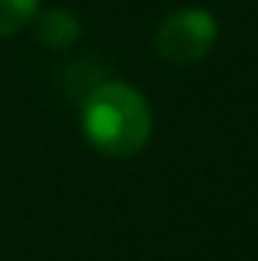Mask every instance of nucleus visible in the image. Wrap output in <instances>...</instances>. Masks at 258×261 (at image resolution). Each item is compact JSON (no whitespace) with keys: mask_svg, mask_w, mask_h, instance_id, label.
<instances>
[{"mask_svg":"<svg viewBox=\"0 0 258 261\" xmlns=\"http://www.w3.org/2000/svg\"><path fill=\"white\" fill-rule=\"evenodd\" d=\"M80 129L99 155L129 159L142 152L152 136V109L136 86L106 80L86 93L80 106Z\"/></svg>","mask_w":258,"mask_h":261,"instance_id":"f257e3e1","label":"nucleus"},{"mask_svg":"<svg viewBox=\"0 0 258 261\" xmlns=\"http://www.w3.org/2000/svg\"><path fill=\"white\" fill-rule=\"evenodd\" d=\"M219 40V20L205 7H179L156 27L152 50L162 63L172 66H195L212 53Z\"/></svg>","mask_w":258,"mask_h":261,"instance_id":"f03ea898","label":"nucleus"},{"mask_svg":"<svg viewBox=\"0 0 258 261\" xmlns=\"http://www.w3.org/2000/svg\"><path fill=\"white\" fill-rule=\"evenodd\" d=\"M40 13V0H0V37H13Z\"/></svg>","mask_w":258,"mask_h":261,"instance_id":"20e7f679","label":"nucleus"},{"mask_svg":"<svg viewBox=\"0 0 258 261\" xmlns=\"http://www.w3.org/2000/svg\"><path fill=\"white\" fill-rule=\"evenodd\" d=\"M37 40L43 46H50V50H70L73 43L80 40V20L73 17L70 10H63V7H53V10H43L37 13Z\"/></svg>","mask_w":258,"mask_h":261,"instance_id":"7ed1b4c3","label":"nucleus"}]
</instances>
